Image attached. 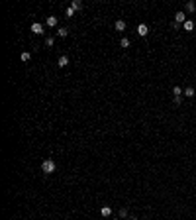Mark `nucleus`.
Returning <instances> with one entry per match:
<instances>
[{"instance_id":"obj_1","label":"nucleus","mask_w":196,"mask_h":220,"mask_svg":"<svg viewBox=\"0 0 196 220\" xmlns=\"http://www.w3.org/2000/svg\"><path fill=\"white\" fill-rule=\"evenodd\" d=\"M55 169H57V165H55L53 159H45L43 163H41V171H43L45 175H51Z\"/></svg>"},{"instance_id":"obj_2","label":"nucleus","mask_w":196,"mask_h":220,"mask_svg":"<svg viewBox=\"0 0 196 220\" xmlns=\"http://www.w3.org/2000/svg\"><path fill=\"white\" fill-rule=\"evenodd\" d=\"M32 32L35 33V35H41V33H43V26H41V24H39V22L32 24Z\"/></svg>"},{"instance_id":"obj_3","label":"nucleus","mask_w":196,"mask_h":220,"mask_svg":"<svg viewBox=\"0 0 196 220\" xmlns=\"http://www.w3.org/2000/svg\"><path fill=\"white\" fill-rule=\"evenodd\" d=\"M186 20H185V12L180 10V12H176L174 14V24H185Z\"/></svg>"},{"instance_id":"obj_4","label":"nucleus","mask_w":196,"mask_h":220,"mask_svg":"<svg viewBox=\"0 0 196 220\" xmlns=\"http://www.w3.org/2000/svg\"><path fill=\"white\" fill-rule=\"evenodd\" d=\"M137 33H139L141 37H145V35L149 33V28H147L145 24H139V28H137Z\"/></svg>"},{"instance_id":"obj_5","label":"nucleus","mask_w":196,"mask_h":220,"mask_svg":"<svg viewBox=\"0 0 196 220\" xmlns=\"http://www.w3.org/2000/svg\"><path fill=\"white\" fill-rule=\"evenodd\" d=\"M57 65L59 67H67L69 65V57H67V55H61V57L57 59Z\"/></svg>"},{"instance_id":"obj_6","label":"nucleus","mask_w":196,"mask_h":220,"mask_svg":"<svg viewBox=\"0 0 196 220\" xmlns=\"http://www.w3.org/2000/svg\"><path fill=\"white\" fill-rule=\"evenodd\" d=\"M100 214H102L104 218L112 216V206H102V208H100Z\"/></svg>"},{"instance_id":"obj_7","label":"nucleus","mask_w":196,"mask_h":220,"mask_svg":"<svg viewBox=\"0 0 196 220\" xmlns=\"http://www.w3.org/2000/svg\"><path fill=\"white\" fill-rule=\"evenodd\" d=\"M71 8H73V10H80V8H82V2H80V0H73V2H71Z\"/></svg>"},{"instance_id":"obj_8","label":"nucleus","mask_w":196,"mask_h":220,"mask_svg":"<svg viewBox=\"0 0 196 220\" xmlns=\"http://www.w3.org/2000/svg\"><path fill=\"white\" fill-rule=\"evenodd\" d=\"M57 22H59V20H57V16H49V18H47V26H51V28H55V26H57Z\"/></svg>"},{"instance_id":"obj_9","label":"nucleus","mask_w":196,"mask_h":220,"mask_svg":"<svg viewBox=\"0 0 196 220\" xmlns=\"http://www.w3.org/2000/svg\"><path fill=\"white\" fill-rule=\"evenodd\" d=\"M114 26H116V30H118V32H124V30H126V22H124V20H118Z\"/></svg>"},{"instance_id":"obj_10","label":"nucleus","mask_w":196,"mask_h":220,"mask_svg":"<svg viewBox=\"0 0 196 220\" xmlns=\"http://www.w3.org/2000/svg\"><path fill=\"white\" fill-rule=\"evenodd\" d=\"M185 96H186V98H192V96H194V88H192V87H186L185 88Z\"/></svg>"},{"instance_id":"obj_11","label":"nucleus","mask_w":196,"mask_h":220,"mask_svg":"<svg viewBox=\"0 0 196 220\" xmlns=\"http://www.w3.org/2000/svg\"><path fill=\"white\" fill-rule=\"evenodd\" d=\"M57 35H59V37H67V35H69V30H67V28H59V30H57Z\"/></svg>"},{"instance_id":"obj_12","label":"nucleus","mask_w":196,"mask_h":220,"mask_svg":"<svg viewBox=\"0 0 196 220\" xmlns=\"http://www.w3.org/2000/svg\"><path fill=\"white\" fill-rule=\"evenodd\" d=\"M185 30H186V32H192V30H194V22L186 20V22H185Z\"/></svg>"},{"instance_id":"obj_13","label":"nucleus","mask_w":196,"mask_h":220,"mask_svg":"<svg viewBox=\"0 0 196 220\" xmlns=\"http://www.w3.org/2000/svg\"><path fill=\"white\" fill-rule=\"evenodd\" d=\"M120 47H124V49L130 47V39H128V37H122V39H120Z\"/></svg>"},{"instance_id":"obj_14","label":"nucleus","mask_w":196,"mask_h":220,"mask_svg":"<svg viewBox=\"0 0 196 220\" xmlns=\"http://www.w3.org/2000/svg\"><path fill=\"white\" fill-rule=\"evenodd\" d=\"M30 59H32V53H30V51H24L22 53V61H30Z\"/></svg>"},{"instance_id":"obj_15","label":"nucleus","mask_w":196,"mask_h":220,"mask_svg":"<svg viewBox=\"0 0 196 220\" xmlns=\"http://www.w3.org/2000/svg\"><path fill=\"white\" fill-rule=\"evenodd\" d=\"M186 10H188V12H194L196 10V4H194V2H188V4H186Z\"/></svg>"},{"instance_id":"obj_16","label":"nucleus","mask_w":196,"mask_h":220,"mask_svg":"<svg viewBox=\"0 0 196 220\" xmlns=\"http://www.w3.org/2000/svg\"><path fill=\"white\" fill-rule=\"evenodd\" d=\"M173 94H174V96H180V94H182V88H180V87H174L173 88Z\"/></svg>"},{"instance_id":"obj_17","label":"nucleus","mask_w":196,"mask_h":220,"mask_svg":"<svg viewBox=\"0 0 196 220\" xmlns=\"http://www.w3.org/2000/svg\"><path fill=\"white\" fill-rule=\"evenodd\" d=\"M65 16H69V18H71V16H75V10L69 6V8H67V14H65Z\"/></svg>"},{"instance_id":"obj_18","label":"nucleus","mask_w":196,"mask_h":220,"mask_svg":"<svg viewBox=\"0 0 196 220\" xmlns=\"http://www.w3.org/2000/svg\"><path fill=\"white\" fill-rule=\"evenodd\" d=\"M53 37H47V39H45V45H47V47H51V45H53Z\"/></svg>"},{"instance_id":"obj_19","label":"nucleus","mask_w":196,"mask_h":220,"mask_svg":"<svg viewBox=\"0 0 196 220\" xmlns=\"http://www.w3.org/2000/svg\"><path fill=\"white\" fill-rule=\"evenodd\" d=\"M128 216V210L126 208H120V218H126Z\"/></svg>"},{"instance_id":"obj_20","label":"nucleus","mask_w":196,"mask_h":220,"mask_svg":"<svg viewBox=\"0 0 196 220\" xmlns=\"http://www.w3.org/2000/svg\"><path fill=\"white\" fill-rule=\"evenodd\" d=\"M112 220H122V218H112Z\"/></svg>"}]
</instances>
